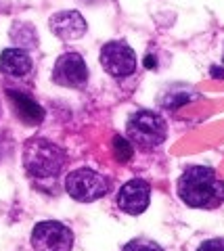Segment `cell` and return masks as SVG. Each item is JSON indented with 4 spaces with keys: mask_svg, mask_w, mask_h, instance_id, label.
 <instances>
[{
    "mask_svg": "<svg viewBox=\"0 0 224 251\" xmlns=\"http://www.w3.org/2000/svg\"><path fill=\"white\" fill-rule=\"evenodd\" d=\"M32 247L34 251H72L74 232L65 224L46 220V222L36 224L32 232Z\"/></svg>",
    "mask_w": 224,
    "mask_h": 251,
    "instance_id": "5b68a950",
    "label": "cell"
},
{
    "mask_svg": "<svg viewBox=\"0 0 224 251\" xmlns=\"http://www.w3.org/2000/svg\"><path fill=\"white\" fill-rule=\"evenodd\" d=\"M88 80L86 63L78 52H65L52 67V82L65 88H80Z\"/></svg>",
    "mask_w": 224,
    "mask_h": 251,
    "instance_id": "52a82bcc",
    "label": "cell"
},
{
    "mask_svg": "<svg viewBox=\"0 0 224 251\" xmlns=\"http://www.w3.org/2000/svg\"><path fill=\"white\" fill-rule=\"evenodd\" d=\"M128 138L132 140L136 147H141L143 151H153L166 140L168 128L164 117L157 115L155 111H136L128 120Z\"/></svg>",
    "mask_w": 224,
    "mask_h": 251,
    "instance_id": "3957f363",
    "label": "cell"
},
{
    "mask_svg": "<svg viewBox=\"0 0 224 251\" xmlns=\"http://www.w3.org/2000/svg\"><path fill=\"white\" fill-rule=\"evenodd\" d=\"M101 65L113 77H128L136 69V54L126 42H107L101 49Z\"/></svg>",
    "mask_w": 224,
    "mask_h": 251,
    "instance_id": "8992f818",
    "label": "cell"
},
{
    "mask_svg": "<svg viewBox=\"0 0 224 251\" xmlns=\"http://www.w3.org/2000/svg\"><path fill=\"white\" fill-rule=\"evenodd\" d=\"M113 151H115V157H118L120 161H128L130 157H132V145H130L126 138L115 136L113 138Z\"/></svg>",
    "mask_w": 224,
    "mask_h": 251,
    "instance_id": "4fadbf2b",
    "label": "cell"
},
{
    "mask_svg": "<svg viewBox=\"0 0 224 251\" xmlns=\"http://www.w3.org/2000/svg\"><path fill=\"white\" fill-rule=\"evenodd\" d=\"M11 38L17 44H23L27 46V49H32V46H36V29L29 25V23H15V27L11 29Z\"/></svg>",
    "mask_w": 224,
    "mask_h": 251,
    "instance_id": "7c38bea8",
    "label": "cell"
},
{
    "mask_svg": "<svg viewBox=\"0 0 224 251\" xmlns=\"http://www.w3.org/2000/svg\"><path fill=\"white\" fill-rule=\"evenodd\" d=\"M178 195L189 207H218L224 199V184L212 168L193 166L178 180Z\"/></svg>",
    "mask_w": 224,
    "mask_h": 251,
    "instance_id": "6da1fadb",
    "label": "cell"
},
{
    "mask_svg": "<svg viewBox=\"0 0 224 251\" xmlns=\"http://www.w3.org/2000/svg\"><path fill=\"white\" fill-rule=\"evenodd\" d=\"M124 251H164L157 243L153 241H141V239H134L124 245Z\"/></svg>",
    "mask_w": 224,
    "mask_h": 251,
    "instance_id": "5bb4252c",
    "label": "cell"
},
{
    "mask_svg": "<svg viewBox=\"0 0 224 251\" xmlns=\"http://www.w3.org/2000/svg\"><path fill=\"white\" fill-rule=\"evenodd\" d=\"M0 111H2V107H0Z\"/></svg>",
    "mask_w": 224,
    "mask_h": 251,
    "instance_id": "2e32d148",
    "label": "cell"
},
{
    "mask_svg": "<svg viewBox=\"0 0 224 251\" xmlns=\"http://www.w3.org/2000/svg\"><path fill=\"white\" fill-rule=\"evenodd\" d=\"M197 251H224V239H212L201 243V247Z\"/></svg>",
    "mask_w": 224,
    "mask_h": 251,
    "instance_id": "9a60e30c",
    "label": "cell"
},
{
    "mask_svg": "<svg viewBox=\"0 0 224 251\" xmlns=\"http://www.w3.org/2000/svg\"><path fill=\"white\" fill-rule=\"evenodd\" d=\"M65 151L49 138H32L23 147V168L36 178H52L63 170Z\"/></svg>",
    "mask_w": 224,
    "mask_h": 251,
    "instance_id": "7a4b0ae2",
    "label": "cell"
},
{
    "mask_svg": "<svg viewBox=\"0 0 224 251\" xmlns=\"http://www.w3.org/2000/svg\"><path fill=\"white\" fill-rule=\"evenodd\" d=\"M0 72L11 77H21L32 72V59L23 49H6L0 54Z\"/></svg>",
    "mask_w": 224,
    "mask_h": 251,
    "instance_id": "30bf717a",
    "label": "cell"
},
{
    "mask_svg": "<svg viewBox=\"0 0 224 251\" xmlns=\"http://www.w3.org/2000/svg\"><path fill=\"white\" fill-rule=\"evenodd\" d=\"M65 188L69 193V197L80 201V203H90L101 199L103 195L109 191V180L103 174L90 170V168H80L74 170L65 180Z\"/></svg>",
    "mask_w": 224,
    "mask_h": 251,
    "instance_id": "277c9868",
    "label": "cell"
},
{
    "mask_svg": "<svg viewBox=\"0 0 224 251\" xmlns=\"http://www.w3.org/2000/svg\"><path fill=\"white\" fill-rule=\"evenodd\" d=\"M151 201V186L141 178H134L126 182L120 193H118V205L122 211H126L130 216H138L149 207Z\"/></svg>",
    "mask_w": 224,
    "mask_h": 251,
    "instance_id": "ba28073f",
    "label": "cell"
},
{
    "mask_svg": "<svg viewBox=\"0 0 224 251\" xmlns=\"http://www.w3.org/2000/svg\"><path fill=\"white\" fill-rule=\"evenodd\" d=\"M9 99L13 100V107H15V111H17L21 122L36 126L44 120V109L38 105L34 99H29L27 94H21L17 90H9Z\"/></svg>",
    "mask_w": 224,
    "mask_h": 251,
    "instance_id": "8fae6325",
    "label": "cell"
},
{
    "mask_svg": "<svg viewBox=\"0 0 224 251\" xmlns=\"http://www.w3.org/2000/svg\"><path fill=\"white\" fill-rule=\"evenodd\" d=\"M50 31L65 42L78 40L86 31V19L78 11H61L50 17Z\"/></svg>",
    "mask_w": 224,
    "mask_h": 251,
    "instance_id": "9c48e42d",
    "label": "cell"
}]
</instances>
